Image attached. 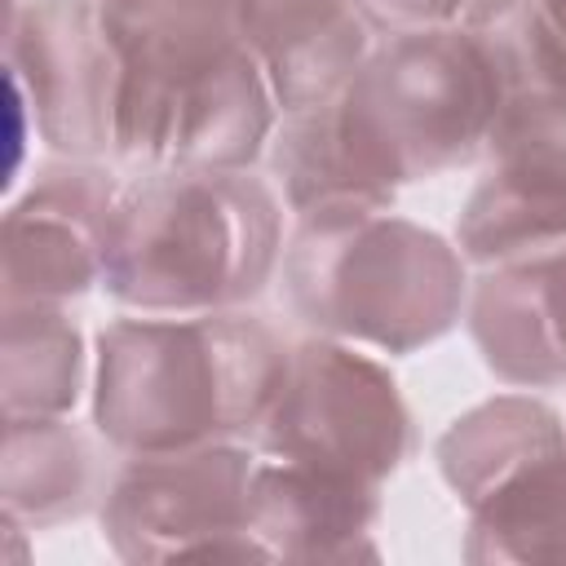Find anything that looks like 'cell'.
Returning a JSON list of instances; mask_svg holds the SVG:
<instances>
[{
  "mask_svg": "<svg viewBox=\"0 0 566 566\" xmlns=\"http://www.w3.org/2000/svg\"><path fill=\"white\" fill-rule=\"evenodd\" d=\"M270 124L274 88L243 49L195 75H124L115 150L146 168H243L261 155Z\"/></svg>",
  "mask_w": 566,
  "mask_h": 566,
  "instance_id": "7",
  "label": "cell"
},
{
  "mask_svg": "<svg viewBox=\"0 0 566 566\" xmlns=\"http://www.w3.org/2000/svg\"><path fill=\"white\" fill-rule=\"evenodd\" d=\"M31 88L40 128L57 150L102 155L115 150V115L124 62L93 0H44L31 13Z\"/></svg>",
  "mask_w": 566,
  "mask_h": 566,
  "instance_id": "9",
  "label": "cell"
},
{
  "mask_svg": "<svg viewBox=\"0 0 566 566\" xmlns=\"http://www.w3.org/2000/svg\"><path fill=\"white\" fill-rule=\"evenodd\" d=\"M557 442H566L557 411H548L535 398H495L460 416L438 438V464L451 491L464 504H473L513 469H522L531 455Z\"/></svg>",
  "mask_w": 566,
  "mask_h": 566,
  "instance_id": "16",
  "label": "cell"
},
{
  "mask_svg": "<svg viewBox=\"0 0 566 566\" xmlns=\"http://www.w3.org/2000/svg\"><path fill=\"white\" fill-rule=\"evenodd\" d=\"M464 31L495 80V128L566 115V35L544 0H473Z\"/></svg>",
  "mask_w": 566,
  "mask_h": 566,
  "instance_id": "13",
  "label": "cell"
},
{
  "mask_svg": "<svg viewBox=\"0 0 566 566\" xmlns=\"http://www.w3.org/2000/svg\"><path fill=\"white\" fill-rule=\"evenodd\" d=\"M336 97L292 111L270 150V168L283 186V199L301 221L332 217V212H385L394 199V190L380 186L354 159V150L340 133Z\"/></svg>",
  "mask_w": 566,
  "mask_h": 566,
  "instance_id": "14",
  "label": "cell"
},
{
  "mask_svg": "<svg viewBox=\"0 0 566 566\" xmlns=\"http://www.w3.org/2000/svg\"><path fill=\"white\" fill-rule=\"evenodd\" d=\"M469 332L486 367L509 385L566 380V248L509 261L473 292Z\"/></svg>",
  "mask_w": 566,
  "mask_h": 566,
  "instance_id": "11",
  "label": "cell"
},
{
  "mask_svg": "<svg viewBox=\"0 0 566 566\" xmlns=\"http://www.w3.org/2000/svg\"><path fill=\"white\" fill-rule=\"evenodd\" d=\"M380 486L332 478L305 464L265 460L252 473V535L265 557H376L371 522L380 513Z\"/></svg>",
  "mask_w": 566,
  "mask_h": 566,
  "instance_id": "12",
  "label": "cell"
},
{
  "mask_svg": "<svg viewBox=\"0 0 566 566\" xmlns=\"http://www.w3.org/2000/svg\"><path fill=\"white\" fill-rule=\"evenodd\" d=\"M473 562H566V442L531 455L469 504Z\"/></svg>",
  "mask_w": 566,
  "mask_h": 566,
  "instance_id": "15",
  "label": "cell"
},
{
  "mask_svg": "<svg viewBox=\"0 0 566 566\" xmlns=\"http://www.w3.org/2000/svg\"><path fill=\"white\" fill-rule=\"evenodd\" d=\"M252 473V451L230 442L137 455L106 495V535L128 562L265 557L248 517Z\"/></svg>",
  "mask_w": 566,
  "mask_h": 566,
  "instance_id": "6",
  "label": "cell"
},
{
  "mask_svg": "<svg viewBox=\"0 0 566 566\" xmlns=\"http://www.w3.org/2000/svg\"><path fill=\"white\" fill-rule=\"evenodd\" d=\"M279 261V203L239 168H150L119 195L102 283L146 314H217L252 301Z\"/></svg>",
  "mask_w": 566,
  "mask_h": 566,
  "instance_id": "2",
  "label": "cell"
},
{
  "mask_svg": "<svg viewBox=\"0 0 566 566\" xmlns=\"http://www.w3.org/2000/svg\"><path fill=\"white\" fill-rule=\"evenodd\" d=\"M115 203V186L93 168L49 172L9 217V305L22 296L49 305L102 279Z\"/></svg>",
  "mask_w": 566,
  "mask_h": 566,
  "instance_id": "10",
  "label": "cell"
},
{
  "mask_svg": "<svg viewBox=\"0 0 566 566\" xmlns=\"http://www.w3.org/2000/svg\"><path fill=\"white\" fill-rule=\"evenodd\" d=\"M283 283L292 310L332 336L389 354L438 340L464 305L460 256L389 212H332L301 221Z\"/></svg>",
  "mask_w": 566,
  "mask_h": 566,
  "instance_id": "3",
  "label": "cell"
},
{
  "mask_svg": "<svg viewBox=\"0 0 566 566\" xmlns=\"http://www.w3.org/2000/svg\"><path fill=\"white\" fill-rule=\"evenodd\" d=\"M354 159L380 181L438 177L486 150L495 80L464 27L394 31L336 97Z\"/></svg>",
  "mask_w": 566,
  "mask_h": 566,
  "instance_id": "4",
  "label": "cell"
},
{
  "mask_svg": "<svg viewBox=\"0 0 566 566\" xmlns=\"http://www.w3.org/2000/svg\"><path fill=\"white\" fill-rule=\"evenodd\" d=\"M491 168L473 186L455 239L478 265L566 248V115H535L486 137Z\"/></svg>",
  "mask_w": 566,
  "mask_h": 566,
  "instance_id": "8",
  "label": "cell"
},
{
  "mask_svg": "<svg viewBox=\"0 0 566 566\" xmlns=\"http://www.w3.org/2000/svg\"><path fill=\"white\" fill-rule=\"evenodd\" d=\"M358 4L394 31H424V27H451L460 13H469L473 0H358Z\"/></svg>",
  "mask_w": 566,
  "mask_h": 566,
  "instance_id": "17",
  "label": "cell"
},
{
  "mask_svg": "<svg viewBox=\"0 0 566 566\" xmlns=\"http://www.w3.org/2000/svg\"><path fill=\"white\" fill-rule=\"evenodd\" d=\"M256 447L287 464L380 486L411 447V420L380 363L336 340H305L256 424Z\"/></svg>",
  "mask_w": 566,
  "mask_h": 566,
  "instance_id": "5",
  "label": "cell"
},
{
  "mask_svg": "<svg viewBox=\"0 0 566 566\" xmlns=\"http://www.w3.org/2000/svg\"><path fill=\"white\" fill-rule=\"evenodd\" d=\"M544 9H548V18L557 22V31L566 35V0H544Z\"/></svg>",
  "mask_w": 566,
  "mask_h": 566,
  "instance_id": "18",
  "label": "cell"
},
{
  "mask_svg": "<svg viewBox=\"0 0 566 566\" xmlns=\"http://www.w3.org/2000/svg\"><path fill=\"white\" fill-rule=\"evenodd\" d=\"M287 363L292 349L239 314L124 318L102 332V433L133 455L256 433Z\"/></svg>",
  "mask_w": 566,
  "mask_h": 566,
  "instance_id": "1",
  "label": "cell"
}]
</instances>
